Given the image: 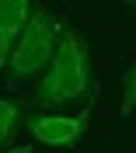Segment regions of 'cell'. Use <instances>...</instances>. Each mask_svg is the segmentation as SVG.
Wrapping results in <instances>:
<instances>
[{
    "label": "cell",
    "mask_w": 136,
    "mask_h": 153,
    "mask_svg": "<svg viewBox=\"0 0 136 153\" xmlns=\"http://www.w3.org/2000/svg\"><path fill=\"white\" fill-rule=\"evenodd\" d=\"M31 10H35V4H28V0H0V76L10 63L18 38L25 35V25L31 21Z\"/></svg>",
    "instance_id": "cell-4"
},
{
    "label": "cell",
    "mask_w": 136,
    "mask_h": 153,
    "mask_svg": "<svg viewBox=\"0 0 136 153\" xmlns=\"http://www.w3.org/2000/svg\"><path fill=\"white\" fill-rule=\"evenodd\" d=\"M133 108H136V63L126 70V80H122V108L119 111L133 115Z\"/></svg>",
    "instance_id": "cell-6"
},
{
    "label": "cell",
    "mask_w": 136,
    "mask_h": 153,
    "mask_svg": "<svg viewBox=\"0 0 136 153\" xmlns=\"http://www.w3.org/2000/svg\"><path fill=\"white\" fill-rule=\"evenodd\" d=\"M25 101L18 97H0V150H10L14 146V136L25 125Z\"/></svg>",
    "instance_id": "cell-5"
},
{
    "label": "cell",
    "mask_w": 136,
    "mask_h": 153,
    "mask_svg": "<svg viewBox=\"0 0 136 153\" xmlns=\"http://www.w3.org/2000/svg\"><path fill=\"white\" fill-rule=\"evenodd\" d=\"M59 35H63V25L52 10L46 7H35L31 10V21L25 25V35L18 38V45L10 52V63L4 70L10 84H21V80H31L49 70L52 56H56V45H59Z\"/></svg>",
    "instance_id": "cell-2"
},
{
    "label": "cell",
    "mask_w": 136,
    "mask_h": 153,
    "mask_svg": "<svg viewBox=\"0 0 136 153\" xmlns=\"http://www.w3.org/2000/svg\"><path fill=\"white\" fill-rule=\"evenodd\" d=\"M0 153H31V143H25V146H10V150H0Z\"/></svg>",
    "instance_id": "cell-7"
},
{
    "label": "cell",
    "mask_w": 136,
    "mask_h": 153,
    "mask_svg": "<svg viewBox=\"0 0 136 153\" xmlns=\"http://www.w3.org/2000/svg\"><path fill=\"white\" fill-rule=\"evenodd\" d=\"M87 125H91V108H80L77 115H56V111H28L25 115L28 136L35 143L56 146V150L77 146L87 136Z\"/></svg>",
    "instance_id": "cell-3"
},
{
    "label": "cell",
    "mask_w": 136,
    "mask_h": 153,
    "mask_svg": "<svg viewBox=\"0 0 136 153\" xmlns=\"http://www.w3.org/2000/svg\"><path fill=\"white\" fill-rule=\"evenodd\" d=\"M94 97V70H91V52L87 42L77 28L63 25L56 56L49 63V70L42 73V80L35 84L31 105L35 108H70L80 101Z\"/></svg>",
    "instance_id": "cell-1"
},
{
    "label": "cell",
    "mask_w": 136,
    "mask_h": 153,
    "mask_svg": "<svg viewBox=\"0 0 136 153\" xmlns=\"http://www.w3.org/2000/svg\"><path fill=\"white\" fill-rule=\"evenodd\" d=\"M133 7H136V4H133Z\"/></svg>",
    "instance_id": "cell-8"
}]
</instances>
